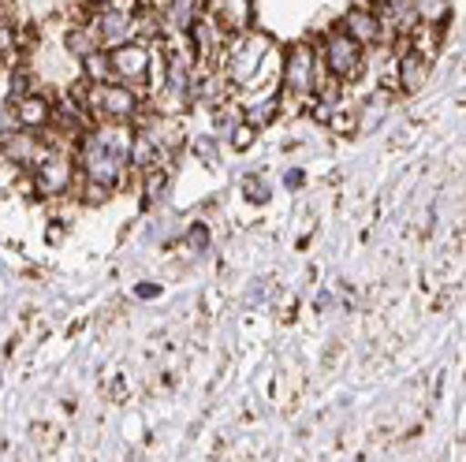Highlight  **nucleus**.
Returning a JSON list of instances; mask_svg holds the SVG:
<instances>
[{
  "label": "nucleus",
  "mask_w": 466,
  "mask_h": 462,
  "mask_svg": "<svg viewBox=\"0 0 466 462\" xmlns=\"http://www.w3.org/2000/svg\"><path fill=\"white\" fill-rule=\"evenodd\" d=\"M75 97H79V105L94 116L97 124H127L138 112L135 90L116 83V79L112 83H83L79 90H75Z\"/></svg>",
  "instance_id": "obj_1"
},
{
  "label": "nucleus",
  "mask_w": 466,
  "mask_h": 462,
  "mask_svg": "<svg viewBox=\"0 0 466 462\" xmlns=\"http://www.w3.org/2000/svg\"><path fill=\"white\" fill-rule=\"evenodd\" d=\"M268 37L265 34H236V45H231V56L224 64V79L231 86H254L261 60L268 56Z\"/></svg>",
  "instance_id": "obj_2"
},
{
  "label": "nucleus",
  "mask_w": 466,
  "mask_h": 462,
  "mask_svg": "<svg viewBox=\"0 0 466 462\" xmlns=\"http://www.w3.org/2000/svg\"><path fill=\"white\" fill-rule=\"evenodd\" d=\"M75 142H79V165H83V176H86V179L105 183V186L120 183V172H124V165H127L120 153H112V149H105L101 142H94L90 131L79 135Z\"/></svg>",
  "instance_id": "obj_3"
},
{
  "label": "nucleus",
  "mask_w": 466,
  "mask_h": 462,
  "mask_svg": "<svg viewBox=\"0 0 466 462\" xmlns=\"http://www.w3.org/2000/svg\"><path fill=\"white\" fill-rule=\"evenodd\" d=\"M149 64H153V53L149 45L142 42H124V45H112L108 49V67H112V79L124 83V86H142L149 79Z\"/></svg>",
  "instance_id": "obj_4"
},
{
  "label": "nucleus",
  "mask_w": 466,
  "mask_h": 462,
  "mask_svg": "<svg viewBox=\"0 0 466 462\" xmlns=\"http://www.w3.org/2000/svg\"><path fill=\"white\" fill-rule=\"evenodd\" d=\"M321 56H325V71L339 83H351V79L362 75V45L355 42V37H347L343 30L325 37Z\"/></svg>",
  "instance_id": "obj_5"
},
{
  "label": "nucleus",
  "mask_w": 466,
  "mask_h": 462,
  "mask_svg": "<svg viewBox=\"0 0 466 462\" xmlns=\"http://www.w3.org/2000/svg\"><path fill=\"white\" fill-rule=\"evenodd\" d=\"M90 23H94V30H97V37H101V49L124 45V42H131V37H135V15L116 12V8H108V5L90 8Z\"/></svg>",
  "instance_id": "obj_6"
},
{
  "label": "nucleus",
  "mask_w": 466,
  "mask_h": 462,
  "mask_svg": "<svg viewBox=\"0 0 466 462\" xmlns=\"http://www.w3.org/2000/svg\"><path fill=\"white\" fill-rule=\"evenodd\" d=\"M0 149H5V157H8V161H15V165H30V168L49 153L46 135H42V131H26V127L8 131L5 138H0Z\"/></svg>",
  "instance_id": "obj_7"
},
{
  "label": "nucleus",
  "mask_w": 466,
  "mask_h": 462,
  "mask_svg": "<svg viewBox=\"0 0 466 462\" xmlns=\"http://www.w3.org/2000/svg\"><path fill=\"white\" fill-rule=\"evenodd\" d=\"M71 176H75V165L64 153H46V157L34 165V183L42 195H64V190H71Z\"/></svg>",
  "instance_id": "obj_8"
},
{
  "label": "nucleus",
  "mask_w": 466,
  "mask_h": 462,
  "mask_svg": "<svg viewBox=\"0 0 466 462\" xmlns=\"http://www.w3.org/2000/svg\"><path fill=\"white\" fill-rule=\"evenodd\" d=\"M314 83H318L314 49H309V45H295V49L288 53V71H284V86H288V94L309 97V94H314Z\"/></svg>",
  "instance_id": "obj_9"
},
{
  "label": "nucleus",
  "mask_w": 466,
  "mask_h": 462,
  "mask_svg": "<svg viewBox=\"0 0 466 462\" xmlns=\"http://www.w3.org/2000/svg\"><path fill=\"white\" fill-rule=\"evenodd\" d=\"M209 15H213L220 34H231V37L247 34L254 23V0H213Z\"/></svg>",
  "instance_id": "obj_10"
},
{
  "label": "nucleus",
  "mask_w": 466,
  "mask_h": 462,
  "mask_svg": "<svg viewBox=\"0 0 466 462\" xmlns=\"http://www.w3.org/2000/svg\"><path fill=\"white\" fill-rule=\"evenodd\" d=\"M425 83H430V60L414 49H403V56L396 60V86L403 94H418Z\"/></svg>",
  "instance_id": "obj_11"
},
{
  "label": "nucleus",
  "mask_w": 466,
  "mask_h": 462,
  "mask_svg": "<svg viewBox=\"0 0 466 462\" xmlns=\"http://www.w3.org/2000/svg\"><path fill=\"white\" fill-rule=\"evenodd\" d=\"M339 30H343L347 37H355L362 49L380 42V19H377V12H370V8H351V12L343 15Z\"/></svg>",
  "instance_id": "obj_12"
},
{
  "label": "nucleus",
  "mask_w": 466,
  "mask_h": 462,
  "mask_svg": "<svg viewBox=\"0 0 466 462\" xmlns=\"http://www.w3.org/2000/svg\"><path fill=\"white\" fill-rule=\"evenodd\" d=\"M15 124L19 127H26V131H42V127H49V120H53V105L42 97V94H23V97H15Z\"/></svg>",
  "instance_id": "obj_13"
},
{
  "label": "nucleus",
  "mask_w": 466,
  "mask_h": 462,
  "mask_svg": "<svg viewBox=\"0 0 466 462\" xmlns=\"http://www.w3.org/2000/svg\"><path fill=\"white\" fill-rule=\"evenodd\" d=\"M64 45H67L71 56H79V60H83V56H90L94 49H101V37H97L94 23L86 19V23H75V26L67 30V42H64Z\"/></svg>",
  "instance_id": "obj_14"
},
{
  "label": "nucleus",
  "mask_w": 466,
  "mask_h": 462,
  "mask_svg": "<svg viewBox=\"0 0 466 462\" xmlns=\"http://www.w3.org/2000/svg\"><path fill=\"white\" fill-rule=\"evenodd\" d=\"M30 437H34V447L42 455H56L64 447V429L56 426V421H34Z\"/></svg>",
  "instance_id": "obj_15"
},
{
  "label": "nucleus",
  "mask_w": 466,
  "mask_h": 462,
  "mask_svg": "<svg viewBox=\"0 0 466 462\" xmlns=\"http://www.w3.org/2000/svg\"><path fill=\"white\" fill-rule=\"evenodd\" d=\"M410 12L418 23H448L451 0H410Z\"/></svg>",
  "instance_id": "obj_16"
},
{
  "label": "nucleus",
  "mask_w": 466,
  "mask_h": 462,
  "mask_svg": "<svg viewBox=\"0 0 466 462\" xmlns=\"http://www.w3.org/2000/svg\"><path fill=\"white\" fill-rule=\"evenodd\" d=\"M86 67V83H112V67H108V53L94 49L90 56H83Z\"/></svg>",
  "instance_id": "obj_17"
},
{
  "label": "nucleus",
  "mask_w": 466,
  "mask_h": 462,
  "mask_svg": "<svg viewBox=\"0 0 466 462\" xmlns=\"http://www.w3.org/2000/svg\"><path fill=\"white\" fill-rule=\"evenodd\" d=\"M101 396L112 399V403H127V377H124V369H112L101 380Z\"/></svg>",
  "instance_id": "obj_18"
},
{
  "label": "nucleus",
  "mask_w": 466,
  "mask_h": 462,
  "mask_svg": "<svg viewBox=\"0 0 466 462\" xmlns=\"http://www.w3.org/2000/svg\"><path fill=\"white\" fill-rule=\"evenodd\" d=\"M329 124H332L336 135H351L359 127V116L355 112H336V116H329Z\"/></svg>",
  "instance_id": "obj_19"
},
{
  "label": "nucleus",
  "mask_w": 466,
  "mask_h": 462,
  "mask_svg": "<svg viewBox=\"0 0 466 462\" xmlns=\"http://www.w3.org/2000/svg\"><path fill=\"white\" fill-rule=\"evenodd\" d=\"M83 190H86L83 198H86L90 206H97V202H108V198H112V186H105V183H94V179H86V183H83Z\"/></svg>",
  "instance_id": "obj_20"
},
{
  "label": "nucleus",
  "mask_w": 466,
  "mask_h": 462,
  "mask_svg": "<svg viewBox=\"0 0 466 462\" xmlns=\"http://www.w3.org/2000/svg\"><path fill=\"white\" fill-rule=\"evenodd\" d=\"M254 138H258V124H250V120H247V124H239V127H236V135H231V146H236V149H247Z\"/></svg>",
  "instance_id": "obj_21"
},
{
  "label": "nucleus",
  "mask_w": 466,
  "mask_h": 462,
  "mask_svg": "<svg viewBox=\"0 0 466 462\" xmlns=\"http://www.w3.org/2000/svg\"><path fill=\"white\" fill-rule=\"evenodd\" d=\"M15 42H19V37H15L12 23H5V19H0V60H5V56L15 49Z\"/></svg>",
  "instance_id": "obj_22"
},
{
  "label": "nucleus",
  "mask_w": 466,
  "mask_h": 462,
  "mask_svg": "<svg viewBox=\"0 0 466 462\" xmlns=\"http://www.w3.org/2000/svg\"><path fill=\"white\" fill-rule=\"evenodd\" d=\"M187 243H190L194 250H206V246H209V231H206V224H194V227L187 231Z\"/></svg>",
  "instance_id": "obj_23"
},
{
  "label": "nucleus",
  "mask_w": 466,
  "mask_h": 462,
  "mask_svg": "<svg viewBox=\"0 0 466 462\" xmlns=\"http://www.w3.org/2000/svg\"><path fill=\"white\" fill-rule=\"evenodd\" d=\"M19 124H15V112H12V105L8 108H0V138H5L8 131H15Z\"/></svg>",
  "instance_id": "obj_24"
},
{
  "label": "nucleus",
  "mask_w": 466,
  "mask_h": 462,
  "mask_svg": "<svg viewBox=\"0 0 466 462\" xmlns=\"http://www.w3.org/2000/svg\"><path fill=\"white\" fill-rule=\"evenodd\" d=\"M142 5H146V0H108V8H116V12H127V15H135Z\"/></svg>",
  "instance_id": "obj_25"
},
{
  "label": "nucleus",
  "mask_w": 466,
  "mask_h": 462,
  "mask_svg": "<svg viewBox=\"0 0 466 462\" xmlns=\"http://www.w3.org/2000/svg\"><path fill=\"white\" fill-rule=\"evenodd\" d=\"M157 291H161V287H153V284H142V287H138V295H142V298H153Z\"/></svg>",
  "instance_id": "obj_26"
},
{
  "label": "nucleus",
  "mask_w": 466,
  "mask_h": 462,
  "mask_svg": "<svg viewBox=\"0 0 466 462\" xmlns=\"http://www.w3.org/2000/svg\"><path fill=\"white\" fill-rule=\"evenodd\" d=\"M83 328H86V321H75V325H67V339H71V336H79Z\"/></svg>",
  "instance_id": "obj_27"
},
{
  "label": "nucleus",
  "mask_w": 466,
  "mask_h": 462,
  "mask_svg": "<svg viewBox=\"0 0 466 462\" xmlns=\"http://www.w3.org/2000/svg\"><path fill=\"white\" fill-rule=\"evenodd\" d=\"M373 5H377L380 12H388V8H392V5H403V0H373Z\"/></svg>",
  "instance_id": "obj_28"
},
{
  "label": "nucleus",
  "mask_w": 466,
  "mask_h": 462,
  "mask_svg": "<svg viewBox=\"0 0 466 462\" xmlns=\"http://www.w3.org/2000/svg\"><path fill=\"white\" fill-rule=\"evenodd\" d=\"M101 5H108V0H86V8H101Z\"/></svg>",
  "instance_id": "obj_29"
}]
</instances>
